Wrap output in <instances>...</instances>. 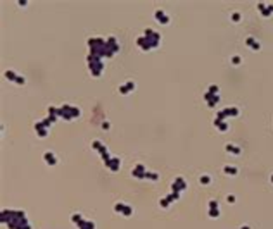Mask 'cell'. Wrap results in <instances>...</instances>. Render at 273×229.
I'll use <instances>...</instances> for the list:
<instances>
[{"mask_svg":"<svg viewBox=\"0 0 273 229\" xmlns=\"http://www.w3.org/2000/svg\"><path fill=\"white\" fill-rule=\"evenodd\" d=\"M0 220L9 229H31V224L28 222L24 210H2Z\"/></svg>","mask_w":273,"mask_h":229,"instance_id":"obj_1","label":"cell"},{"mask_svg":"<svg viewBox=\"0 0 273 229\" xmlns=\"http://www.w3.org/2000/svg\"><path fill=\"white\" fill-rule=\"evenodd\" d=\"M104 67L106 66H104L102 59H99L95 55H88V69H90V72H92V76L99 78L102 74V71H104Z\"/></svg>","mask_w":273,"mask_h":229,"instance_id":"obj_2","label":"cell"},{"mask_svg":"<svg viewBox=\"0 0 273 229\" xmlns=\"http://www.w3.org/2000/svg\"><path fill=\"white\" fill-rule=\"evenodd\" d=\"M81 110L74 105H62L59 109V117H64L66 121H73L74 117H80Z\"/></svg>","mask_w":273,"mask_h":229,"instance_id":"obj_3","label":"cell"},{"mask_svg":"<svg viewBox=\"0 0 273 229\" xmlns=\"http://www.w3.org/2000/svg\"><path fill=\"white\" fill-rule=\"evenodd\" d=\"M145 41H147V45L151 48H156V47H159V43H161V35L156 33V31H152L151 28H147L145 29Z\"/></svg>","mask_w":273,"mask_h":229,"instance_id":"obj_4","label":"cell"},{"mask_svg":"<svg viewBox=\"0 0 273 229\" xmlns=\"http://www.w3.org/2000/svg\"><path fill=\"white\" fill-rule=\"evenodd\" d=\"M185 188H187V183L181 179V177H176L175 183L171 185V193H181Z\"/></svg>","mask_w":273,"mask_h":229,"instance_id":"obj_5","label":"cell"},{"mask_svg":"<svg viewBox=\"0 0 273 229\" xmlns=\"http://www.w3.org/2000/svg\"><path fill=\"white\" fill-rule=\"evenodd\" d=\"M104 164H106V167H107L109 171H112V172L119 171V167H121V160H119V159H116V157H111V159H109V160H106Z\"/></svg>","mask_w":273,"mask_h":229,"instance_id":"obj_6","label":"cell"},{"mask_svg":"<svg viewBox=\"0 0 273 229\" xmlns=\"http://www.w3.org/2000/svg\"><path fill=\"white\" fill-rule=\"evenodd\" d=\"M145 174H147V171H145V167H144L142 164H139V165L131 171V176H133V177H139V179H145Z\"/></svg>","mask_w":273,"mask_h":229,"instance_id":"obj_7","label":"cell"},{"mask_svg":"<svg viewBox=\"0 0 273 229\" xmlns=\"http://www.w3.org/2000/svg\"><path fill=\"white\" fill-rule=\"evenodd\" d=\"M154 16H156V19H157L161 24H168V23H169V16H166V12L161 11V9H157Z\"/></svg>","mask_w":273,"mask_h":229,"instance_id":"obj_8","label":"cell"},{"mask_svg":"<svg viewBox=\"0 0 273 229\" xmlns=\"http://www.w3.org/2000/svg\"><path fill=\"white\" fill-rule=\"evenodd\" d=\"M78 229H95V222L88 219H81L78 222Z\"/></svg>","mask_w":273,"mask_h":229,"instance_id":"obj_9","label":"cell"},{"mask_svg":"<svg viewBox=\"0 0 273 229\" xmlns=\"http://www.w3.org/2000/svg\"><path fill=\"white\" fill-rule=\"evenodd\" d=\"M43 159H45V162H47L49 165H56V164H57V157H56L52 152H45Z\"/></svg>","mask_w":273,"mask_h":229,"instance_id":"obj_10","label":"cell"},{"mask_svg":"<svg viewBox=\"0 0 273 229\" xmlns=\"http://www.w3.org/2000/svg\"><path fill=\"white\" fill-rule=\"evenodd\" d=\"M5 78H7V79H9V81H14V83H16V81H17V78H19V76H17V74H16V72H14V71H7V72H5Z\"/></svg>","mask_w":273,"mask_h":229,"instance_id":"obj_11","label":"cell"},{"mask_svg":"<svg viewBox=\"0 0 273 229\" xmlns=\"http://www.w3.org/2000/svg\"><path fill=\"white\" fill-rule=\"evenodd\" d=\"M145 179H151V181H157V179H159V176H157L156 172H147V174H145Z\"/></svg>","mask_w":273,"mask_h":229,"instance_id":"obj_12","label":"cell"},{"mask_svg":"<svg viewBox=\"0 0 273 229\" xmlns=\"http://www.w3.org/2000/svg\"><path fill=\"white\" fill-rule=\"evenodd\" d=\"M131 214H133V208H131V207H130V205H126V207H124V210H123V214H121V215H124V217H130V215H131Z\"/></svg>","mask_w":273,"mask_h":229,"instance_id":"obj_13","label":"cell"},{"mask_svg":"<svg viewBox=\"0 0 273 229\" xmlns=\"http://www.w3.org/2000/svg\"><path fill=\"white\" fill-rule=\"evenodd\" d=\"M102 147H104V145H102V143H100L99 140H95V141H92V148H94V150H97V152H99V150H100Z\"/></svg>","mask_w":273,"mask_h":229,"instance_id":"obj_14","label":"cell"},{"mask_svg":"<svg viewBox=\"0 0 273 229\" xmlns=\"http://www.w3.org/2000/svg\"><path fill=\"white\" fill-rule=\"evenodd\" d=\"M124 207H126V203H116V205H114V210H116V212H119V214H123Z\"/></svg>","mask_w":273,"mask_h":229,"instance_id":"obj_15","label":"cell"},{"mask_svg":"<svg viewBox=\"0 0 273 229\" xmlns=\"http://www.w3.org/2000/svg\"><path fill=\"white\" fill-rule=\"evenodd\" d=\"M169 203H171V202L168 200V196H166V198H163V200L159 202V205H161L163 208H168V207H169Z\"/></svg>","mask_w":273,"mask_h":229,"instance_id":"obj_16","label":"cell"},{"mask_svg":"<svg viewBox=\"0 0 273 229\" xmlns=\"http://www.w3.org/2000/svg\"><path fill=\"white\" fill-rule=\"evenodd\" d=\"M119 93H121V95H128V93H130V90L126 88V84H121V86H119Z\"/></svg>","mask_w":273,"mask_h":229,"instance_id":"obj_17","label":"cell"},{"mask_svg":"<svg viewBox=\"0 0 273 229\" xmlns=\"http://www.w3.org/2000/svg\"><path fill=\"white\" fill-rule=\"evenodd\" d=\"M207 93H211V95H218V86L211 84V86H209V90H207Z\"/></svg>","mask_w":273,"mask_h":229,"instance_id":"obj_18","label":"cell"},{"mask_svg":"<svg viewBox=\"0 0 273 229\" xmlns=\"http://www.w3.org/2000/svg\"><path fill=\"white\" fill-rule=\"evenodd\" d=\"M81 219H83V217H81V214H73V217H71V220H73L74 224H78Z\"/></svg>","mask_w":273,"mask_h":229,"instance_id":"obj_19","label":"cell"},{"mask_svg":"<svg viewBox=\"0 0 273 229\" xmlns=\"http://www.w3.org/2000/svg\"><path fill=\"white\" fill-rule=\"evenodd\" d=\"M226 150H228V152H234V153H240V150L235 148V145H226Z\"/></svg>","mask_w":273,"mask_h":229,"instance_id":"obj_20","label":"cell"},{"mask_svg":"<svg viewBox=\"0 0 273 229\" xmlns=\"http://www.w3.org/2000/svg\"><path fill=\"white\" fill-rule=\"evenodd\" d=\"M225 172H230V174L234 176V174H237V167H228V165H226V167H225Z\"/></svg>","mask_w":273,"mask_h":229,"instance_id":"obj_21","label":"cell"},{"mask_svg":"<svg viewBox=\"0 0 273 229\" xmlns=\"http://www.w3.org/2000/svg\"><path fill=\"white\" fill-rule=\"evenodd\" d=\"M209 215H211V217H218V215H219V210H218V208H209Z\"/></svg>","mask_w":273,"mask_h":229,"instance_id":"obj_22","label":"cell"},{"mask_svg":"<svg viewBox=\"0 0 273 229\" xmlns=\"http://www.w3.org/2000/svg\"><path fill=\"white\" fill-rule=\"evenodd\" d=\"M126 88H128L130 91H133V90H135V83H133V81H128V83H126Z\"/></svg>","mask_w":273,"mask_h":229,"instance_id":"obj_23","label":"cell"},{"mask_svg":"<svg viewBox=\"0 0 273 229\" xmlns=\"http://www.w3.org/2000/svg\"><path fill=\"white\" fill-rule=\"evenodd\" d=\"M209 181H211V179H209V176H202V177H201V183H202V185H207Z\"/></svg>","mask_w":273,"mask_h":229,"instance_id":"obj_24","label":"cell"},{"mask_svg":"<svg viewBox=\"0 0 273 229\" xmlns=\"http://www.w3.org/2000/svg\"><path fill=\"white\" fill-rule=\"evenodd\" d=\"M209 208H218V202L211 200V202H209Z\"/></svg>","mask_w":273,"mask_h":229,"instance_id":"obj_25","label":"cell"},{"mask_svg":"<svg viewBox=\"0 0 273 229\" xmlns=\"http://www.w3.org/2000/svg\"><path fill=\"white\" fill-rule=\"evenodd\" d=\"M16 83H17V84H24V83H26V79H24V78H23V76H19V78H17V81H16Z\"/></svg>","mask_w":273,"mask_h":229,"instance_id":"obj_26","label":"cell"},{"mask_svg":"<svg viewBox=\"0 0 273 229\" xmlns=\"http://www.w3.org/2000/svg\"><path fill=\"white\" fill-rule=\"evenodd\" d=\"M102 127H104V129H109V127H111V124H109V122H102Z\"/></svg>","mask_w":273,"mask_h":229,"instance_id":"obj_27","label":"cell"},{"mask_svg":"<svg viewBox=\"0 0 273 229\" xmlns=\"http://www.w3.org/2000/svg\"><path fill=\"white\" fill-rule=\"evenodd\" d=\"M26 4H28V2H26V0H19V5H21V7H24Z\"/></svg>","mask_w":273,"mask_h":229,"instance_id":"obj_28","label":"cell"},{"mask_svg":"<svg viewBox=\"0 0 273 229\" xmlns=\"http://www.w3.org/2000/svg\"><path fill=\"white\" fill-rule=\"evenodd\" d=\"M240 229H249V227H247V226H242V227H240Z\"/></svg>","mask_w":273,"mask_h":229,"instance_id":"obj_29","label":"cell"}]
</instances>
